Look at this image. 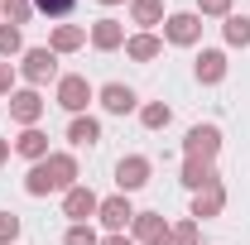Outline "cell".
<instances>
[{"instance_id": "cell-34", "label": "cell", "mask_w": 250, "mask_h": 245, "mask_svg": "<svg viewBox=\"0 0 250 245\" xmlns=\"http://www.w3.org/2000/svg\"><path fill=\"white\" fill-rule=\"evenodd\" d=\"M101 5H125V0H101Z\"/></svg>"}, {"instance_id": "cell-10", "label": "cell", "mask_w": 250, "mask_h": 245, "mask_svg": "<svg viewBox=\"0 0 250 245\" xmlns=\"http://www.w3.org/2000/svg\"><path fill=\"white\" fill-rule=\"evenodd\" d=\"M96 101L111 111V116H130L135 106H140V96H135V87H125V82H106L101 92H96Z\"/></svg>"}, {"instance_id": "cell-31", "label": "cell", "mask_w": 250, "mask_h": 245, "mask_svg": "<svg viewBox=\"0 0 250 245\" xmlns=\"http://www.w3.org/2000/svg\"><path fill=\"white\" fill-rule=\"evenodd\" d=\"M101 245H135L130 236H101Z\"/></svg>"}, {"instance_id": "cell-8", "label": "cell", "mask_w": 250, "mask_h": 245, "mask_svg": "<svg viewBox=\"0 0 250 245\" xmlns=\"http://www.w3.org/2000/svg\"><path fill=\"white\" fill-rule=\"evenodd\" d=\"M149 173H154V163L145 154H125L121 163H116V187L121 192H140V187L149 183Z\"/></svg>"}, {"instance_id": "cell-7", "label": "cell", "mask_w": 250, "mask_h": 245, "mask_svg": "<svg viewBox=\"0 0 250 245\" xmlns=\"http://www.w3.org/2000/svg\"><path fill=\"white\" fill-rule=\"evenodd\" d=\"M96 216H101L106 236H125V231H130V221H135V207H130V197H125V192H116V197H101Z\"/></svg>"}, {"instance_id": "cell-12", "label": "cell", "mask_w": 250, "mask_h": 245, "mask_svg": "<svg viewBox=\"0 0 250 245\" xmlns=\"http://www.w3.org/2000/svg\"><path fill=\"white\" fill-rule=\"evenodd\" d=\"M226 212V183H212L202 187V192H192V221H207V216H221Z\"/></svg>"}, {"instance_id": "cell-23", "label": "cell", "mask_w": 250, "mask_h": 245, "mask_svg": "<svg viewBox=\"0 0 250 245\" xmlns=\"http://www.w3.org/2000/svg\"><path fill=\"white\" fill-rule=\"evenodd\" d=\"M168 121H173V111H168L164 101H149V106H140V125H145V130H164Z\"/></svg>"}, {"instance_id": "cell-22", "label": "cell", "mask_w": 250, "mask_h": 245, "mask_svg": "<svg viewBox=\"0 0 250 245\" xmlns=\"http://www.w3.org/2000/svg\"><path fill=\"white\" fill-rule=\"evenodd\" d=\"M0 15H5V24L24 29V24L34 20V0H0Z\"/></svg>"}, {"instance_id": "cell-11", "label": "cell", "mask_w": 250, "mask_h": 245, "mask_svg": "<svg viewBox=\"0 0 250 245\" xmlns=\"http://www.w3.org/2000/svg\"><path fill=\"white\" fill-rule=\"evenodd\" d=\"M87 39H92V48H101V53H116V48H125V39H130V34H125L121 20H111V15H106V20H96V24H92Z\"/></svg>"}, {"instance_id": "cell-29", "label": "cell", "mask_w": 250, "mask_h": 245, "mask_svg": "<svg viewBox=\"0 0 250 245\" xmlns=\"http://www.w3.org/2000/svg\"><path fill=\"white\" fill-rule=\"evenodd\" d=\"M15 241H20V216L0 212V245H15Z\"/></svg>"}, {"instance_id": "cell-2", "label": "cell", "mask_w": 250, "mask_h": 245, "mask_svg": "<svg viewBox=\"0 0 250 245\" xmlns=\"http://www.w3.org/2000/svg\"><path fill=\"white\" fill-rule=\"evenodd\" d=\"M53 101H58L67 116H82V111L96 101V87L82 77V72H62V77H58V92H53Z\"/></svg>"}, {"instance_id": "cell-20", "label": "cell", "mask_w": 250, "mask_h": 245, "mask_svg": "<svg viewBox=\"0 0 250 245\" xmlns=\"http://www.w3.org/2000/svg\"><path fill=\"white\" fill-rule=\"evenodd\" d=\"M221 39H226L231 48H250V15H236V10H231V15L221 20Z\"/></svg>"}, {"instance_id": "cell-25", "label": "cell", "mask_w": 250, "mask_h": 245, "mask_svg": "<svg viewBox=\"0 0 250 245\" xmlns=\"http://www.w3.org/2000/svg\"><path fill=\"white\" fill-rule=\"evenodd\" d=\"M168 236H173V245H202V231H197V221H192V216L178 221V226H168Z\"/></svg>"}, {"instance_id": "cell-33", "label": "cell", "mask_w": 250, "mask_h": 245, "mask_svg": "<svg viewBox=\"0 0 250 245\" xmlns=\"http://www.w3.org/2000/svg\"><path fill=\"white\" fill-rule=\"evenodd\" d=\"M149 245H173V236H159V241H149Z\"/></svg>"}, {"instance_id": "cell-5", "label": "cell", "mask_w": 250, "mask_h": 245, "mask_svg": "<svg viewBox=\"0 0 250 245\" xmlns=\"http://www.w3.org/2000/svg\"><path fill=\"white\" fill-rule=\"evenodd\" d=\"M43 111H48V101L39 96V87H20V92H10V121L15 125H39L43 121Z\"/></svg>"}, {"instance_id": "cell-28", "label": "cell", "mask_w": 250, "mask_h": 245, "mask_svg": "<svg viewBox=\"0 0 250 245\" xmlns=\"http://www.w3.org/2000/svg\"><path fill=\"white\" fill-rule=\"evenodd\" d=\"M197 15L202 20H226L231 15V0H197Z\"/></svg>"}, {"instance_id": "cell-4", "label": "cell", "mask_w": 250, "mask_h": 245, "mask_svg": "<svg viewBox=\"0 0 250 245\" xmlns=\"http://www.w3.org/2000/svg\"><path fill=\"white\" fill-rule=\"evenodd\" d=\"M164 39L178 43V48H192L202 39V15L197 10H178V15H164Z\"/></svg>"}, {"instance_id": "cell-1", "label": "cell", "mask_w": 250, "mask_h": 245, "mask_svg": "<svg viewBox=\"0 0 250 245\" xmlns=\"http://www.w3.org/2000/svg\"><path fill=\"white\" fill-rule=\"evenodd\" d=\"M67 187H77V159L72 154H48V159H39L29 173H24V192L29 197H48V192H67Z\"/></svg>"}, {"instance_id": "cell-3", "label": "cell", "mask_w": 250, "mask_h": 245, "mask_svg": "<svg viewBox=\"0 0 250 245\" xmlns=\"http://www.w3.org/2000/svg\"><path fill=\"white\" fill-rule=\"evenodd\" d=\"M20 77H24L29 87L58 82V53H53V48H24V53H20Z\"/></svg>"}, {"instance_id": "cell-9", "label": "cell", "mask_w": 250, "mask_h": 245, "mask_svg": "<svg viewBox=\"0 0 250 245\" xmlns=\"http://www.w3.org/2000/svg\"><path fill=\"white\" fill-rule=\"evenodd\" d=\"M96 207H101V197H96L92 187H82V183L62 192V216H72V226L92 221V216H96Z\"/></svg>"}, {"instance_id": "cell-15", "label": "cell", "mask_w": 250, "mask_h": 245, "mask_svg": "<svg viewBox=\"0 0 250 245\" xmlns=\"http://www.w3.org/2000/svg\"><path fill=\"white\" fill-rule=\"evenodd\" d=\"M178 183H183V187H192V192H202V187L221 183V173H217V163H202V159H183V173H178Z\"/></svg>"}, {"instance_id": "cell-21", "label": "cell", "mask_w": 250, "mask_h": 245, "mask_svg": "<svg viewBox=\"0 0 250 245\" xmlns=\"http://www.w3.org/2000/svg\"><path fill=\"white\" fill-rule=\"evenodd\" d=\"M67 140H72V144H96V140H101V121H92V116H72Z\"/></svg>"}, {"instance_id": "cell-14", "label": "cell", "mask_w": 250, "mask_h": 245, "mask_svg": "<svg viewBox=\"0 0 250 245\" xmlns=\"http://www.w3.org/2000/svg\"><path fill=\"white\" fill-rule=\"evenodd\" d=\"M135 245H149V241H159V236H168V221L159 212H135V221H130V231H125Z\"/></svg>"}, {"instance_id": "cell-26", "label": "cell", "mask_w": 250, "mask_h": 245, "mask_svg": "<svg viewBox=\"0 0 250 245\" xmlns=\"http://www.w3.org/2000/svg\"><path fill=\"white\" fill-rule=\"evenodd\" d=\"M62 245H101V236L92 231V221H82V226H67Z\"/></svg>"}, {"instance_id": "cell-19", "label": "cell", "mask_w": 250, "mask_h": 245, "mask_svg": "<svg viewBox=\"0 0 250 245\" xmlns=\"http://www.w3.org/2000/svg\"><path fill=\"white\" fill-rule=\"evenodd\" d=\"M130 20L145 34H154V24H164V0H130Z\"/></svg>"}, {"instance_id": "cell-24", "label": "cell", "mask_w": 250, "mask_h": 245, "mask_svg": "<svg viewBox=\"0 0 250 245\" xmlns=\"http://www.w3.org/2000/svg\"><path fill=\"white\" fill-rule=\"evenodd\" d=\"M24 53V34L15 29V24H0V58L10 62V58H20Z\"/></svg>"}, {"instance_id": "cell-30", "label": "cell", "mask_w": 250, "mask_h": 245, "mask_svg": "<svg viewBox=\"0 0 250 245\" xmlns=\"http://www.w3.org/2000/svg\"><path fill=\"white\" fill-rule=\"evenodd\" d=\"M15 77H20V67H15V62H0V96L15 92Z\"/></svg>"}, {"instance_id": "cell-6", "label": "cell", "mask_w": 250, "mask_h": 245, "mask_svg": "<svg viewBox=\"0 0 250 245\" xmlns=\"http://www.w3.org/2000/svg\"><path fill=\"white\" fill-rule=\"evenodd\" d=\"M183 154H188V159H202V163H217V154H221V130H217V125H192V130H188V140H183Z\"/></svg>"}, {"instance_id": "cell-27", "label": "cell", "mask_w": 250, "mask_h": 245, "mask_svg": "<svg viewBox=\"0 0 250 245\" xmlns=\"http://www.w3.org/2000/svg\"><path fill=\"white\" fill-rule=\"evenodd\" d=\"M72 5H77V0H34V15H48V20H62V15H72Z\"/></svg>"}, {"instance_id": "cell-17", "label": "cell", "mask_w": 250, "mask_h": 245, "mask_svg": "<svg viewBox=\"0 0 250 245\" xmlns=\"http://www.w3.org/2000/svg\"><path fill=\"white\" fill-rule=\"evenodd\" d=\"M15 154H20V159H29V163H39V159H48V135H43L39 125H29V130H20V135H15Z\"/></svg>"}, {"instance_id": "cell-16", "label": "cell", "mask_w": 250, "mask_h": 245, "mask_svg": "<svg viewBox=\"0 0 250 245\" xmlns=\"http://www.w3.org/2000/svg\"><path fill=\"white\" fill-rule=\"evenodd\" d=\"M159 53H164V39H159V34H130V39H125V58L130 62H154Z\"/></svg>"}, {"instance_id": "cell-18", "label": "cell", "mask_w": 250, "mask_h": 245, "mask_svg": "<svg viewBox=\"0 0 250 245\" xmlns=\"http://www.w3.org/2000/svg\"><path fill=\"white\" fill-rule=\"evenodd\" d=\"M82 43H87V29L82 24H58V29L48 34V48L53 53H77Z\"/></svg>"}, {"instance_id": "cell-13", "label": "cell", "mask_w": 250, "mask_h": 245, "mask_svg": "<svg viewBox=\"0 0 250 245\" xmlns=\"http://www.w3.org/2000/svg\"><path fill=\"white\" fill-rule=\"evenodd\" d=\"M192 72H197V82H202V87L226 82V53H221V48H202L197 62H192Z\"/></svg>"}, {"instance_id": "cell-32", "label": "cell", "mask_w": 250, "mask_h": 245, "mask_svg": "<svg viewBox=\"0 0 250 245\" xmlns=\"http://www.w3.org/2000/svg\"><path fill=\"white\" fill-rule=\"evenodd\" d=\"M10 149H15V144H10V140H0V163L10 159Z\"/></svg>"}]
</instances>
